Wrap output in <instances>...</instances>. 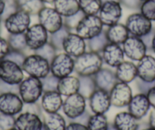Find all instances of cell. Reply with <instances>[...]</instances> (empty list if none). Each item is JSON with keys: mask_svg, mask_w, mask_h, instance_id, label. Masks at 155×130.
Here are the masks:
<instances>
[{"mask_svg": "<svg viewBox=\"0 0 155 130\" xmlns=\"http://www.w3.org/2000/svg\"><path fill=\"white\" fill-rule=\"evenodd\" d=\"M103 65L101 53L88 50L74 59V72L78 76H93L103 68Z\"/></svg>", "mask_w": 155, "mask_h": 130, "instance_id": "1", "label": "cell"}, {"mask_svg": "<svg viewBox=\"0 0 155 130\" xmlns=\"http://www.w3.org/2000/svg\"><path fill=\"white\" fill-rule=\"evenodd\" d=\"M43 93L42 82L37 78L28 76L18 85V95L25 104L37 103Z\"/></svg>", "mask_w": 155, "mask_h": 130, "instance_id": "2", "label": "cell"}, {"mask_svg": "<svg viewBox=\"0 0 155 130\" xmlns=\"http://www.w3.org/2000/svg\"><path fill=\"white\" fill-rule=\"evenodd\" d=\"M21 67L28 75L40 79H43L50 74V62L35 53L27 55Z\"/></svg>", "mask_w": 155, "mask_h": 130, "instance_id": "3", "label": "cell"}, {"mask_svg": "<svg viewBox=\"0 0 155 130\" xmlns=\"http://www.w3.org/2000/svg\"><path fill=\"white\" fill-rule=\"evenodd\" d=\"M75 33L85 40H91L104 31V25L98 15H84L74 29Z\"/></svg>", "mask_w": 155, "mask_h": 130, "instance_id": "4", "label": "cell"}, {"mask_svg": "<svg viewBox=\"0 0 155 130\" xmlns=\"http://www.w3.org/2000/svg\"><path fill=\"white\" fill-rule=\"evenodd\" d=\"M129 35L142 37L153 30L151 21L147 19L141 12H135L129 15L126 20V24Z\"/></svg>", "mask_w": 155, "mask_h": 130, "instance_id": "5", "label": "cell"}, {"mask_svg": "<svg viewBox=\"0 0 155 130\" xmlns=\"http://www.w3.org/2000/svg\"><path fill=\"white\" fill-rule=\"evenodd\" d=\"M97 15L104 26H112L122 18L123 6L119 1H107L102 3Z\"/></svg>", "mask_w": 155, "mask_h": 130, "instance_id": "6", "label": "cell"}, {"mask_svg": "<svg viewBox=\"0 0 155 130\" xmlns=\"http://www.w3.org/2000/svg\"><path fill=\"white\" fill-rule=\"evenodd\" d=\"M2 22L8 34H25L31 26V18L28 13L19 9Z\"/></svg>", "mask_w": 155, "mask_h": 130, "instance_id": "7", "label": "cell"}, {"mask_svg": "<svg viewBox=\"0 0 155 130\" xmlns=\"http://www.w3.org/2000/svg\"><path fill=\"white\" fill-rule=\"evenodd\" d=\"M25 72L18 64L4 59L0 60V80L10 85H18L25 78Z\"/></svg>", "mask_w": 155, "mask_h": 130, "instance_id": "8", "label": "cell"}, {"mask_svg": "<svg viewBox=\"0 0 155 130\" xmlns=\"http://www.w3.org/2000/svg\"><path fill=\"white\" fill-rule=\"evenodd\" d=\"M49 33L40 23L31 25L25 33L27 47L30 51H36L49 42Z\"/></svg>", "mask_w": 155, "mask_h": 130, "instance_id": "9", "label": "cell"}, {"mask_svg": "<svg viewBox=\"0 0 155 130\" xmlns=\"http://www.w3.org/2000/svg\"><path fill=\"white\" fill-rule=\"evenodd\" d=\"M37 18L39 23L50 34L60 29L64 25V18L54 8L46 5L37 14Z\"/></svg>", "mask_w": 155, "mask_h": 130, "instance_id": "10", "label": "cell"}, {"mask_svg": "<svg viewBox=\"0 0 155 130\" xmlns=\"http://www.w3.org/2000/svg\"><path fill=\"white\" fill-rule=\"evenodd\" d=\"M86 100L79 93L66 97L62 107L64 115L70 120L79 117L86 111Z\"/></svg>", "mask_w": 155, "mask_h": 130, "instance_id": "11", "label": "cell"}, {"mask_svg": "<svg viewBox=\"0 0 155 130\" xmlns=\"http://www.w3.org/2000/svg\"><path fill=\"white\" fill-rule=\"evenodd\" d=\"M50 64V73L58 78L71 75L74 71V59L64 52L56 54Z\"/></svg>", "mask_w": 155, "mask_h": 130, "instance_id": "12", "label": "cell"}, {"mask_svg": "<svg viewBox=\"0 0 155 130\" xmlns=\"http://www.w3.org/2000/svg\"><path fill=\"white\" fill-rule=\"evenodd\" d=\"M42 116L32 111L22 110L15 118V128L18 130H45Z\"/></svg>", "mask_w": 155, "mask_h": 130, "instance_id": "13", "label": "cell"}, {"mask_svg": "<svg viewBox=\"0 0 155 130\" xmlns=\"http://www.w3.org/2000/svg\"><path fill=\"white\" fill-rule=\"evenodd\" d=\"M125 56L132 61H138L142 59L148 51L141 37L129 35L122 45Z\"/></svg>", "mask_w": 155, "mask_h": 130, "instance_id": "14", "label": "cell"}, {"mask_svg": "<svg viewBox=\"0 0 155 130\" xmlns=\"http://www.w3.org/2000/svg\"><path fill=\"white\" fill-rule=\"evenodd\" d=\"M132 96V90L129 84L118 82L110 92L111 105L118 108L128 107Z\"/></svg>", "mask_w": 155, "mask_h": 130, "instance_id": "15", "label": "cell"}, {"mask_svg": "<svg viewBox=\"0 0 155 130\" xmlns=\"http://www.w3.org/2000/svg\"><path fill=\"white\" fill-rule=\"evenodd\" d=\"M23 101L17 93L0 94V113L16 116L23 110Z\"/></svg>", "mask_w": 155, "mask_h": 130, "instance_id": "16", "label": "cell"}, {"mask_svg": "<svg viewBox=\"0 0 155 130\" xmlns=\"http://www.w3.org/2000/svg\"><path fill=\"white\" fill-rule=\"evenodd\" d=\"M86 40L76 33L70 32L62 43V50L74 59L78 57L87 51Z\"/></svg>", "mask_w": 155, "mask_h": 130, "instance_id": "17", "label": "cell"}, {"mask_svg": "<svg viewBox=\"0 0 155 130\" xmlns=\"http://www.w3.org/2000/svg\"><path fill=\"white\" fill-rule=\"evenodd\" d=\"M89 107L93 113L105 114L111 107L110 92L97 88L88 98Z\"/></svg>", "mask_w": 155, "mask_h": 130, "instance_id": "18", "label": "cell"}, {"mask_svg": "<svg viewBox=\"0 0 155 130\" xmlns=\"http://www.w3.org/2000/svg\"><path fill=\"white\" fill-rule=\"evenodd\" d=\"M104 63L111 68H116L124 61V52L121 45L109 43L101 53Z\"/></svg>", "mask_w": 155, "mask_h": 130, "instance_id": "19", "label": "cell"}, {"mask_svg": "<svg viewBox=\"0 0 155 130\" xmlns=\"http://www.w3.org/2000/svg\"><path fill=\"white\" fill-rule=\"evenodd\" d=\"M150 107L147 95L145 94L138 93L132 96L128 105V111L138 120H141L147 116Z\"/></svg>", "mask_w": 155, "mask_h": 130, "instance_id": "20", "label": "cell"}, {"mask_svg": "<svg viewBox=\"0 0 155 130\" xmlns=\"http://www.w3.org/2000/svg\"><path fill=\"white\" fill-rule=\"evenodd\" d=\"M63 99L57 91L45 92L41 98V105L43 112L45 113H58L62 109Z\"/></svg>", "mask_w": 155, "mask_h": 130, "instance_id": "21", "label": "cell"}, {"mask_svg": "<svg viewBox=\"0 0 155 130\" xmlns=\"http://www.w3.org/2000/svg\"><path fill=\"white\" fill-rule=\"evenodd\" d=\"M138 78L147 82H155V58L146 54L137 64Z\"/></svg>", "mask_w": 155, "mask_h": 130, "instance_id": "22", "label": "cell"}, {"mask_svg": "<svg viewBox=\"0 0 155 130\" xmlns=\"http://www.w3.org/2000/svg\"><path fill=\"white\" fill-rule=\"evenodd\" d=\"M93 78L97 88L102 89L108 92H110L113 86L118 82L115 72L108 68H101L93 75Z\"/></svg>", "mask_w": 155, "mask_h": 130, "instance_id": "23", "label": "cell"}, {"mask_svg": "<svg viewBox=\"0 0 155 130\" xmlns=\"http://www.w3.org/2000/svg\"><path fill=\"white\" fill-rule=\"evenodd\" d=\"M116 78L118 82L129 84L138 78L137 65L132 61H123L116 68Z\"/></svg>", "mask_w": 155, "mask_h": 130, "instance_id": "24", "label": "cell"}, {"mask_svg": "<svg viewBox=\"0 0 155 130\" xmlns=\"http://www.w3.org/2000/svg\"><path fill=\"white\" fill-rule=\"evenodd\" d=\"M113 125L118 130H139V120L129 111L120 112L115 116Z\"/></svg>", "mask_w": 155, "mask_h": 130, "instance_id": "25", "label": "cell"}, {"mask_svg": "<svg viewBox=\"0 0 155 130\" xmlns=\"http://www.w3.org/2000/svg\"><path fill=\"white\" fill-rule=\"evenodd\" d=\"M105 31L109 43L123 45V43L129 37V33L126 26L122 23H117L112 26L107 27Z\"/></svg>", "mask_w": 155, "mask_h": 130, "instance_id": "26", "label": "cell"}, {"mask_svg": "<svg viewBox=\"0 0 155 130\" xmlns=\"http://www.w3.org/2000/svg\"><path fill=\"white\" fill-rule=\"evenodd\" d=\"M79 78L78 76L68 75L59 78L57 85V92L62 96L68 97L78 92Z\"/></svg>", "mask_w": 155, "mask_h": 130, "instance_id": "27", "label": "cell"}, {"mask_svg": "<svg viewBox=\"0 0 155 130\" xmlns=\"http://www.w3.org/2000/svg\"><path fill=\"white\" fill-rule=\"evenodd\" d=\"M53 5L63 18L73 15L80 11L78 0H54Z\"/></svg>", "mask_w": 155, "mask_h": 130, "instance_id": "28", "label": "cell"}, {"mask_svg": "<svg viewBox=\"0 0 155 130\" xmlns=\"http://www.w3.org/2000/svg\"><path fill=\"white\" fill-rule=\"evenodd\" d=\"M43 120L45 130H65L67 122L65 117L60 113H43Z\"/></svg>", "mask_w": 155, "mask_h": 130, "instance_id": "29", "label": "cell"}, {"mask_svg": "<svg viewBox=\"0 0 155 130\" xmlns=\"http://www.w3.org/2000/svg\"><path fill=\"white\" fill-rule=\"evenodd\" d=\"M20 10L28 13L30 15H37L45 6L41 0H16Z\"/></svg>", "mask_w": 155, "mask_h": 130, "instance_id": "30", "label": "cell"}, {"mask_svg": "<svg viewBox=\"0 0 155 130\" xmlns=\"http://www.w3.org/2000/svg\"><path fill=\"white\" fill-rule=\"evenodd\" d=\"M79 89L78 92L85 99H88L91 95L97 89L96 84L93 76H78Z\"/></svg>", "mask_w": 155, "mask_h": 130, "instance_id": "31", "label": "cell"}, {"mask_svg": "<svg viewBox=\"0 0 155 130\" xmlns=\"http://www.w3.org/2000/svg\"><path fill=\"white\" fill-rule=\"evenodd\" d=\"M109 124L110 122L105 114L94 113L89 117L87 126L88 130H107Z\"/></svg>", "mask_w": 155, "mask_h": 130, "instance_id": "32", "label": "cell"}, {"mask_svg": "<svg viewBox=\"0 0 155 130\" xmlns=\"http://www.w3.org/2000/svg\"><path fill=\"white\" fill-rule=\"evenodd\" d=\"M102 3V0H78L80 10L84 15H98Z\"/></svg>", "mask_w": 155, "mask_h": 130, "instance_id": "33", "label": "cell"}, {"mask_svg": "<svg viewBox=\"0 0 155 130\" xmlns=\"http://www.w3.org/2000/svg\"><path fill=\"white\" fill-rule=\"evenodd\" d=\"M107 43H109V42L107 40L105 31L104 30L101 34L97 35L96 37L87 40V46L90 51L101 53L104 47L107 46Z\"/></svg>", "mask_w": 155, "mask_h": 130, "instance_id": "34", "label": "cell"}, {"mask_svg": "<svg viewBox=\"0 0 155 130\" xmlns=\"http://www.w3.org/2000/svg\"><path fill=\"white\" fill-rule=\"evenodd\" d=\"M71 31L69 28L63 25V26L60 29L53 34H50L49 42L57 50H62V43H63L64 40Z\"/></svg>", "mask_w": 155, "mask_h": 130, "instance_id": "35", "label": "cell"}, {"mask_svg": "<svg viewBox=\"0 0 155 130\" xmlns=\"http://www.w3.org/2000/svg\"><path fill=\"white\" fill-rule=\"evenodd\" d=\"M7 40L11 50L22 51L25 53L27 50H28L25 34H9Z\"/></svg>", "mask_w": 155, "mask_h": 130, "instance_id": "36", "label": "cell"}, {"mask_svg": "<svg viewBox=\"0 0 155 130\" xmlns=\"http://www.w3.org/2000/svg\"><path fill=\"white\" fill-rule=\"evenodd\" d=\"M140 12L147 19L155 22V0L143 1L139 8Z\"/></svg>", "mask_w": 155, "mask_h": 130, "instance_id": "37", "label": "cell"}, {"mask_svg": "<svg viewBox=\"0 0 155 130\" xmlns=\"http://www.w3.org/2000/svg\"><path fill=\"white\" fill-rule=\"evenodd\" d=\"M58 50L52 45L50 42L47 43L46 44H44L43 47H41V48L38 49L37 50L34 51V53H37L39 56H42L43 58H44L45 59H47L49 62L50 63L52 60L53 59V58L56 56V55L57 54Z\"/></svg>", "mask_w": 155, "mask_h": 130, "instance_id": "38", "label": "cell"}, {"mask_svg": "<svg viewBox=\"0 0 155 130\" xmlns=\"http://www.w3.org/2000/svg\"><path fill=\"white\" fill-rule=\"evenodd\" d=\"M59 78L52 75L49 74L47 77L41 79L43 85V90L44 92H51V91H57V85Z\"/></svg>", "mask_w": 155, "mask_h": 130, "instance_id": "39", "label": "cell"}, {"mask_svg": "<svg viewBox=\"0 0 155 130\" xmlns=\"http://www.w3.org/2000/svg\"><path fill=\"white\" fill-rule=\"evenodd\" d=\"M15 126V116L0 113V130H10Z\"/></svg>", "mask_w": 155, "mask_h": 130, "instance_id": "40", "label": "cell"}, {"mask_svg": "<svg viewBox=\"0 0 155 130\" xmlns=\"http://www.w3.org/2000/svg\"><path fill=\"white\" fill-rule=\"evenodd\" d=\"M84 16V14L80 10L78 12L73 15L64 18V25H65L67 28H69L71 31L74 30Z\"/></svg>", "mask_w": 155, "mask_h": 130, "instance_id": "41", "label": "cell"}, {"mask_svg": "<svg viewBox=\"0 0 155 130\" xmlns=\"http://www.w3.org/2000/svg\"><path fill=\"white\" fill-rule=\"evenodd\" d=\"M5 9H4L3 14H2V17L0 18L1 20L3 22L6 18L11 15L12 14L15 13L19 10L18 5L17 1L16 0H5Z\"/></svg>", "mask_w": 155, "mask_h": 130, "instance_id": "42", "label": "cell"}, {"mask_svg": "<svg viewBox=\"0 0 155 130\" xmlns=\"http://www.w3.org/2000/svg\"><path fill=\"white\" fill-rule=\"evenodd\" d=\"M26 56L27 55L25 52L11 50L8 54L7 55L6 57H5V59L12 61V62H15V63L18 64L19 65L21 66Z\"/></svg>", "mask_w": 155, "mask_h": 130, "instance_id": "43", "label": "cell"}, {"mask_svg": "<svg viewBox=\"0 0 155 130\" xmlns=\"http://www.w3.org/2000/svg\"><path fill=\"white\" fill-rule=\"evenodd\" d=\"M136 85L137 88L139 91L140 93L142 94H147V92L152 87H153L155 85V82H144V81L141 80V79L137 78H136Z\"/></svg>", "mask_w": 155, "mask_h": 130, "instance_id": "44", "label": "cell"}, {"mask_svg": "<svg viewBox=\"0 0 155 130\" xmlns=\"http://www.w3.org/2000/svg\"><path fill=\"white\" fill-rule=\"evenodd\" d=\"M11 50L8 40L0 36V60L5 59Z\"/></svg>", "mask_w": 155, "mask_h": 130, "instance_id": "45", "label": "cell"}, {"mask_svg": "<svg viewBox=\"0 0 155 130\" xmlns=\"http://www.w3.org/2000/svg\"><path fill=\"white\" fill-rule=\"evenodd\" d=\"M10 92L18 94V85H10L0 80V94L10 93Z\"/></svg>", "mask_w": 155, "mask_h": 130, "instance_id": "46", "label": "cell"}, {"mask_svg": "<svg viewBox=\"0 0 155 130\" xmlns=\"http://www.w3.org/2000/svg\"><path fill=\"white\" fill-rule=\"evenodd\" d=\"M119 2H120L122 6L133 10L139 9L142 3L141 0H119Z\"/></svg>", "mask_w": 155, "mask_h": 130, "instance_id": "47", "label": "cell"}, {"mask_svg": "<svg viewBox=\"0 0 155 130\" xmlns=\"http://www.w3.org/2000/svg\"><path fill=\"white\" fill-rule=\"evenodd\" d=\"M65 130H88V128L85 124L81 123L77 121L71 120V122L66 125Z\"/></svg>", "mask_w": 155, "mask_h": 130, "instance_id": "48", "label": "cell"}, {"mask_svg": "<svg viewBox=\"0 0 155 130\" xmlns=\"http://www.w3.org/2000/svg\"><path fill=\"white\" fill-rule=\"evenodd\" d=\"M155 33V28H153L151 31L150 33H148L147 34L144 35V37H141L142 39L143 42L145 44V46L147 47V50H150V47H151V42H152V39H153V34Z\"/></svg>", "mask_w": 155, "mask_h": 130, "instance_id": "49", "label": "cell"}, {"mask_svg": "<svg viewBox=\"0 0 155 130\" xmlns=\"http://www.w3.org/2000/svg\"><path fill=\"white\" fill-rule=\"evenodd\" d=\"M146 95L150 104V107L153 109H155V85L147 92Z\"/></svg>", "mask_w": 155, "mask_h": 130, "instance_id": "50", "label": "cell"}, {"mask_svg": "<svg viewBox=\"0 0 155 130\" xmlns=\"http://www.w3.org/2000/svg\"><path fill=\"white\" fill-rule=\"evenodd\" d=\"M90 116H91L90 113H89L86 110V111L84 112V113H83L81 116H80L79 117L77 118L76 119H74V121H77V122H81V123L87 125V121H88V119H89V117H90Z\"/></svg>", "mask_w": 155, "mask_h": 130, "instance_id": "51", "label": "cell"}, {"mask_svg": "<svg viewBox=\"0 0 155 130\" xmlns=\"http://www.w3.org/2000/svg\"><path fill=\"white\" fill-rule=\"evenodd\" d=\"M148 125L155 129V109H153L149 115Z\"/></svg>", "mask_w": 155, "mask_h": 130, "instance_id": "52", "label": "cell"}, {"mask_svg": "<svg viewBox=\"0 0 155 130\" xmlns=\"http://www.w3.org/2000/svg\"><path fill=\"white\" fill-rule=\"evenodd\" d=\"M5 0H0V18L2 17V14H3L4 9H5Z\"/></svg>", "mask_w": 155, "mask_h": 130, "instance_id": "53", "label": "cell"}, {"mask_svg": "<svg viewBox=\"0 0 155 130\" xmlns=\"http://www.w3.org/2000/svg\"><path fill=\"white\" fill-rule=\"evenodd\" d=\"M150 50L153 52V53L155 54V33L153 34V39H152V42H151V47H150Z\"/></svg>", "mask_w": 155, "mask_h": 130, "instance_id": "54", "label": "cell"}, {"mask_svg": "<svg viewBox=\"0 0 155 130\" xmlns=\"http://www.w3.org/2000/svg\"><path fill=\"white\" fill-rule=\"evenodd\" d=\"M107 130H118V129L115 127V125H113V123H110L109 124L108 128H107Z\"/></svg>", "mask_w": 155, "mask_h": 130, "instance_id": "55", "label": "cell"}, {"mask_svg": "<svg viewBox=\"0 0 155 130\" xmlns=\"http://www.w3.org/2000/svg\"><path fill=\"white\" fill-rule=\"evenodd\" d=\"M44 4H53L54 0H41Z\"/></svg>", "mask_w": 155, "mask_h": 130, "instance_id": "56", "label": "cell"}, {"mask_svg": "<svg viewBox=\"0 0 155 130\" xmlns=\"http://www.w3.org/2000/svg\"><path fill=\"white\" fill-rule=\"evenodd\" d=\"M141 130H155L154 128H151V127L150 126H147V127H145V128H142V129H141Z\"/></svg>", "mask_w": 155, "mask_h": 130, "instance_id": "57", "label": "cell"}, {"mask_svg": "<svg viewBox=\"0 0 155 130\" xmlns=\"http://www.w3.org/2000/svg\"><path fill=\"white\" fill-rule=\"evenodd\" d=\"M2 21L1 20V18H0V34H1V33H2Z\"/></svg>", "mask_w": 155, "mask_h": 130, "instance_id": "58", "label": "cell"}, {"mask_svg": "<svg viewBox=\"0 0 155 130\" xmlns=\"http://www.w3.org/2000/svg\"><path fill=\"white\" fill-rule=\"evenodd\" d=\"M107 1H119V0H102V2H107Z\"/></svg>", "mask_w": 155, "mask_h": 130, "instance_id": "59", "label": "cell"}, {"mask_svg": "<svg viewBox=\"0 0 155 130\" xmlns=\"http://www.w3.org/2000/svg\"><path fill=\"white\" fill-rule=\"evenodd\" d=\"M10 130H18V129H17L16 128H12V129H10Z\"/></svg>", "mask_w": 155, "mask_h": 130, "instance_id": "60", "label": "cell"}, {"mask_svg": "<svg viewBox=\"0 0 155 130\" xmlns=\"http://www.w3.org/2000/svg\"><path fill=\"white\" fill-rule=\"evenodd\" d=\"M141 1H142V2H143V1H145V0H141Z\"/></svg>", "mask_w": 155, "mask_h": 130, "instance_id": "61", "label": "cell"}]
</instances>
